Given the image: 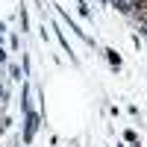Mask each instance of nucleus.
I'll return each mask as SVG.
<instances>
[{
  "instance_id": "f257e3e1",
  "label": "nucleus",
  "mask_w": 147,
  "mask_h": 147,
  "mask_svg": "<svg viewBox=\"0 0 147 147\" xmlns=\"http://www.w3.org/2000/svg\"><path fill=\"white\" fill-rule=\"evenodd\" d=\"M35 127H38V115H35V112H30V115H27V132H24V141H32Z\"/></svg>"
},
{
  "instance_id": "f03ea898",
  "label": "nucleus",
  "mask_w": 147,
  "mask_h": 147,
  "mask_svg": "<svg viewBox=\"0 0 147 147\" xmlns=\"http://www.w3.org/2000/svg\"><path fill=\"white\" fill-rule=\"evenodd\" d=\"M106 53H109V62H112V65H121V56L115 50H106Z\"/></svg>"
},
{
  "instance_id": "7ed1b4c3",
  "label": "nucleus",
  "mask_w": 147,
  "mask_h": 147,
  "mask_svg": "<svg viewBox=\"0 0 147 147\" xmlns=\"http://www.w3.org/2000/svg\"><path fill=\"white\" fill-rule=\"evenodd\" d=\"M115 6H118L121 12H129V6H127V0H115Z\"/></svg>"
},
{
  "instance_id": "20e7f679",
  "label": "nucleus",
  "mask_w": 147,
  "mask_h": 147,
  "mask_svg": "<svg viewBox=\"0 0 147 147\" xmlns=\"http://www.w3.org/2000/svg\"><path fill=\"white\" fill-rule=\"evenodd\" d=\"M0 35H3V24H0Z\"/></svg>"
},
{
  "instance_id": "39448f33",
  "label": "nucleus",
  "mask_w": 147,
  "mask_h": 147,
  "mask_svg": "<svg viewBox=\"0 0 147 147\" xmlns=\"http://www.w3.org/2000/svg\"><path fill=\"white\" fill-rule=\"evenodd\" d=\"M0 59H3V50H0Z\"/></svg>"
}]
</instances>
